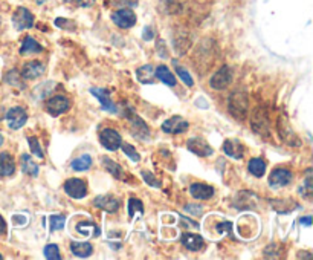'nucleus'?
<instances>
[{"mask_svg":"<svg viewBox=\"0 0 313 260\" xmlns=\"http://www.w3.org/2000/svg\"><path fill=\"white\" fill-rule=\"evenodd\" d=\"M228 109H229V114L239 120V121H243L248 115V110H249V100H248V95L245 92H234L231 97H229V103H228Z\"/></svg>","mask_w":313,"mask_h":260,"instance_id":"nucleus-1","label":"nucleus"},{"mask_svg":"<svg viewBox=\"0 0 313 260\" xmlns=\"http://www.w3.org/2000/svg\"><path fill=\"white\" fill-rule=\"evenodd\" d=\"M232 69L228 66H223L222 69H219L209 80V84L212 89L216 90H223L226 89L231 83H232Z\"/></svg>","mask_w":313,"mask_h":260,"instance_id":"nucleus-2","label":"nucleus"},{"mask_svg":"<svg viewBox=\"0 0 313 260\" xmlns=\"http://www.w3.org/2000/svg\"><path fill=\"white\" fill-rule=\"evenodd\" d=\"M278 133H280L281 139H283L287 145H292V147H300V145H301L300 138H298L297 133L292 130L289 121L286 120V117H280V120H278Z\"/></svg>","mask_w":313,"mask_h":260,"instance_id":"nucleus-3","label":"nucleus"},{"mask_svg":"<svg viewBox=\"0 0 313 260\" xmlns=\"http://www.w3.org/2000/svg\"><path fill=\"white\" fill-rule=\"evenodd\" d=\"M28 121V114L23 107H12L8 110L6 114V123H8V127L11 130H18L20 127H23Z\"/></svg>","mask_w":313,"mask_h":260,"instance_id":"nucleus-4","label":"nucleus"},{"mask_svg":"<svg viewBox=\"0 0 313 260\" xmlns=\"http://www.w3.org/2000/svg\"><path fill=\"white\" fill-rule=\"evenodd\" d=\"M112 20L116 26L123 28V29H128L133 28L136 23V14L130 9V8H124V9H118L115 12H112Z\"/></svg>","mask_w":313,"mask_h":260,"instance_id":"nucleus-5","label":"nucleus"},{"mask_svg":"<svg viewBox=\"0 0 313 260\" xmlns=\"http://www.w3.org/2000/svg\"><path fill=\"white\" fill-rule=\"evenodd\" d=\"M64 192L73 199H83L87 196V185L83 179L70 178L64 182Z\"/></svg>","mask_w":313,"mask_h":260,"instance_id":"nucleus-6","label":"nucleus"},{"mask_svg":"<svg viewBox=\"0 0 313 260\" xmlns=\"http://www.w3.org/2000/svg\"><path fill=\"white\" fill-rule=\"evenodd\" d=\"M100 141L103 144V147H106L107 150L110 152H115L121 147L123 144V139H121V135L113 129H104L100 133Z\"/></svg>","mask_w":313,"mask_h":260,"instance_id":"nucleus-7","label":"nucleus"},{"mask_svg":"<svg viewBox=\"0 0 313 260\" xmlns=\"http://www.w3.org/2000/svg\"><path fill=\"white\" fill-rule=\"evenodd\" d=\"M12 23H14L15 29H18V31L29 29L34 25V15L26 8H17V11L12 15Z\"/></svg>","mask_w":313,"mask_h":260,"instance_id":"nucleus-8","label":"nucleus"},{"mask_svg":"<svg viewBox=\"0 0 313 260\" xmlns=\"http://www.w3.org/2000/svg\"><path fill=\"white\" fill-rule=\"evenodd\" d=\"M69 107H70V101L63 95H55V97H52V98H49L46 101V110L52 117H58L64 112H67Z\"/></svg>","mask_w":313,"mask_h":260,"instance_id":"nucleus-9","label":"nucleus"},{"mask_svg":"<svg viewBox=\"0 0 313 260\" xmlns=\"http://www.w3.org/2000/svg\"><path fill=\"white\" fill-rule=\"evenodd\" d=\"M292 182V172L287 169H275L269 176V185L272 189H281Z\"/></svg>","mask_w":313,"mask_h":260,"instance_id":"nucleus-10","label":"nucleus"},{"mask_svg":"<svg viewBox=\"0 0 313 260\" xmlns=\"http://www.w3.org/2000/svg\"><path fill=\"white\" fill-rule=\"evenodd\" d=\"M188 150L192 152L197 156H211L214 153L212 147L202 138H191L188 141Z\"/></svg>","mask_w":313,"mask_h":260,"instance_id":"nucleus-11","label":"nucleus"},{"mask_svg":"<svg viewBox=\"0 0 313 260\" xmlns=\"http://www.w3.org/2000/svg\"><path fill=\"white\" fill-rule=\"evenodd\" d=\"M93 203H95V207H98L107 213H116L120 210V200L112 195L96 196L93 199Z\"/></svg>","mask_w":313,"mask_h":260,"instance_id":"nucleus-12","label":"nucleus"},{"mask_svg":"<svg viewBox=\"0 0 313 260\" xmlns=\"http://www.w3.org/2000/svg\"><path fill=\"white\" fill-rule=\"evenodd\" d=\"M188 127H189L188 121L184 120L182 117H171L162 124V130L165 133H173V135L184 133V132H187Z\"/></svg>","mask_w":313,"mask_h":260,"instance_id":"nucleus-13","label":"nucleus"},{"mask_svg":"<svg viewBox=\"0 0 313 260\" xmlns=\"http://www.w3.org/2000/svg\"><path fill=\"white\" fill-rule=\"evenodd\" d=\"M223 152L232 159H242L245 156V145L239 139H226L223 144Z\"/></svg>","mask_w":313,"mask_h":260,"instance_id":"nucleus-14","label":"nucleus"},{"mask_svg":"<svg viewBox=\"0 0 313 260\" xmlns=\"http://www.w3.org/2000/svg\"><path fill=\"white\" fill-rule=\"evenodd\" d=\"M90 94H92L93 97H96V98L101 101L104 110H107V112H110V114H118V107H116L115 103L110 100V95L107 94V90L100 89V87H92V89H90Z\"/></svg>","mask_w":313,"mask_h":260,"instance_id":"nucleus-15","label":"nucleus"},{"mask_svg":"<svg viewBox=\"0 0 313 260\" xmlns=\"http://www.w3.org/2000/svg\"><path fill=\"white\" fill-rule=\"evenodd\" d=\"M46 67L40 62H28L26 65L22 67V77L25 80H35L45 73Z\"/></svg>","mask_w":313,"mask_h":260,"instance_id":"nucleus-16","label":"nucleus"},{"mask_svg":"<svg viewBox=\"0 0 313 260\" xmlns=\"http://www.w3.org/2000/svg\"><path fill=\"white\" fill-rule=\"evenodd\" d=\"M189 193L192 197L199 199V200H206V199H211L214 196V189L211 185H206V184H192L189 187Z\"/></svg>","mask_w":313,"mask_h":260,"instance_id":"nucleus-17","label":"nucleus"},{"mask_svg":"<svg viewBox=\"0 0 313 260\" xmlns=\"http://www.w3.org/2000/svg\"><path fill=\"white\" fill-rule=\"evenodd\" d=\"M252 127L257 133H260L261 136H267L269 135V126H267V120L266 115L261 110H255L253 118H252Z\"/></svg>","mask_w":313,"mask_h":260,"instance_id":"nucleus-18","label":"nucleus"},{"mask_svg":"<svg viewBox=\"0 0 313 260\" xmlns=\"http://www.w3.org/2000/svg\"><path fill=\"white\" fill-rule=\"evenodd\" d=\"M130 123H131V130H133V135L139 139H147L150 136V130L147 127V124L139 118V117H131L128 118Z\"/></svg>","mask_w":313,"mask_h":260,"instance_id":"nucleus-19","label":"nucleus"},{"mask_svg":"<svg viewBox=\"0 0 313 260\" xmlns=\"http://www.w3.org/2000/svg\"><path fill=\"white\" fill-rule=\"evenodd\" d=\"M15 172V164L8 152L0 153V176H11Z\"/></svg>","mask_w":313,"mask_h":260,"instance_id":"nucleus-20","label":"nucleus"},{"mask_svg":"<svg viewBox=\"0 0 313 260\" xmlns=\"http://www.w3.org/2000/svg\"><path fill=\"white\" fill-rule=\"evenodd\" d=\"M181 242H182V245L185 247V248H188L189 251H200L202 248H203V239L200 237V236H197V234H191V233H187V234H184L182 236V239H181Z\"/></svg>","mask_w":313,"mask_h":260,"instance_id":"nucleus-21","label":"nucleus"},{"mask_svg":"<svg viewBox=\"0 0 313 260\" xmlns=\"http://www.w3.org/2000/svg\"><path fill=\"white\" fill-rule=\"evenodd\" d=\"M70 251L73 253V256L76 257H89L93 253V247L89 242H72L70 244Z\"/></svg>","mask_w":313,"mask_h":260,"instance_id":"nucleus-22","label":"nucleus"},{"mask_svg":"<svg viewBox=\"0 0 313 260\" xmlns=\"http://www.w3.org/2000/svg\"><path fill=\"white\" fill-rule=\"evenodd\" d=\"M43 51L42 45H38V42L32 37H26L22 43V48H20V54H40Z\"/></svg>","mask_w":313,"mask_h":260,"instance_id":"nucleus-23","label":"nucleus"},{"mask_svg":"<svg viewBox=\"0 0 313 260\" xmlns=\"http://www.w3.org/2000/svg\"><path fill=\"white\" fill-rule=\"evenodd\" d=\"M101 162H103L104 169H106L109 173H112V176H115V178H118V179H123V181H125L124 172H123V169L120 167V164H116V162H115V161H112L110 158H103V159H101Z\"/></svg>","mask_w":313,"mask_h":260,"instance_id":"nucleus-24","label":"nucleus"},{"mask_svg":"<svg viewBox=\"0 0 313 260\" xmlns=\"http://www.w3.org/2000/svg\"><path fill=\"white\" fill-rule=\"evenodd\" d=\"M70 167L75 172H86L92 167V156L90 155H81L80 158H76L70 162Z\"/></svg>","mask_w":313,"mask_h":260,"instance_id":"nucleus-25","label":"nucleus"},{"mask_svg":"<svg viewBox=\"0 0 313 260\" xmlns=\"http://www.w3.org/2000/svg\"><path fill=\"white\" fill-rule=\"evenodd\" d=\"M136 75H138V80L144 84H148V83H153L154 81V69L150 65L142 66L136 70Z\"/></svg>","mask_w":313,"mask_h":260,"instance_id":"nucleus-26","label":"nucleus"},{"mask_svg":"<svg viewBox=\"0 0 313 260\" xmlns=\"http://www.w3.org/2000/svg\"><path fill=\"white\" fill-rule=\"evenodd\" d=\"M154 75H156L162 83H165L167 86H174V84H176V78H174V75H173V73L170 72V69L165 67V66H159V67L156 69Z\"/></svg>","mask_w":313,"mask_h":260,"instance_id":"nucleus-27","label":"nucleus"},{"mask_svg":"<svg viewBox=\"0 0 313 260\" xmlns=\"http://www.w3.org/2000/svg\"><path fill=\"white\" fill-rule=\"evenodd\" d=\"M22 170L29 175V176H37L38 175V167L37 164L32 161V158L29 155H22Z\"/></svg>","mask_w":313,"mask_h":260,"instance_id":"nucleus-28","label":"nucleus"},{"mask_svg":"<svg viewBox=\"0 0 313 260\" xmlns=\"http://www.w3.org/2000/svg\"><path fill=\"white\" fill-rule=\"evenodd\" d=\"M298 193L303 196L304 199H307V200H310V199H312V196H313L312 169H309V170H307V176H306V179H304V184L300 187Z\"/></svg>","mask_w":313,"mask_h":260,"instance_id":"nucleus-29","label":"nucleus"},{"mask_svg":"<svg viewBox=\"0 0 313 260\" xmlns=\"http://www.w3.org/2000/svg\"><path fill=\"white\" fill-rule=\"evenodd\" d=\"M248 167H249L250 173L253 176H257V178H261L264 175V172H266V162L263 159H260V158H252Z\"/></svg>","mask_w":313,"mask_h":260,"instance_id":"nucleus-30","label":"nucleus"},{"mask_svg":"<svg viewBox=\"0 0 313 260\" xmlns=\"http://www.w3.org/2000/svg\"><path fill=\"white\" fill-rule=\"evenodd\" d=\"M161 9L167 14H178V12H181L182 5L179 3V0H162Z\"/></svg>","mask_w":313,"mask_h":260,"instance_id":"nucleus-31","label":"nucleus"},{"mask_svg":"<svg viewBox=\"0 0 313 260\" xmlns=\"http://www.w3.org/2000/svg\"><path fill=\"white\" fill-rule=\"evenodd\" d=\"M87 230L90 231V233H89L90 236H100V230H98V227H96L93 222H90V220H87V222H81V224L76 225V231L81 233V234H86Z\"/></svg>","mask_w":313,"mask_h":260,"instance_id":"nucleus-32","label":"nucleus"},{"mask_svg":"<svg viewBox=\"0 0 313 260\" xmlns=\"http://www.w3.org/2000/svg\"><path fill=\"white\" fill-rule=\"evenodd\" d=\"M136 211H139V213L142 214V213H144V205H142V202H141L139 199L131 197V199H128V217L133 219V216H134Z\"/></svg>","mask_w":313,"mask_h":260,"instance_id":"nucleus-33","label":"nucleus"},{"mask_svg":"<svg viewBox=\"0 0 313 260\" xmlns=\"http://www.w3.org/2000/svg\"><path fill=\"white\" fill-rule=\"evenodd\" d=\"M5 80H6L8 84H12V86L18 87V89H23V87H25V84L20 81V73H18L17 70H11V72H8V75L5 77Z\"/></svg>","mask_w":313,"mask_h":260,"instance_id":"nucleus-34","label":"nucleus"},{"mask_svg":"<svg viewBox=\"0 0 313 260\" xmlns=\"http://www.w3.org/2000/svg\"><path fill=\"white\" fill-rule=\"evenodd\" d=\"M28 142H29V147H31L32 155H35L37 158H43V156H45V155H43V150H42V147H40V142H38V139H37L35 136L28 138Z\"/></svg>","mask_w":313,"mask_h":260,"instance_id":"nucleus-35","label":"nucleus"},{"mask_svg":"<svg viewBox=\"0 0 313 260\" xmlns=\"http://www.w3.org/2000/svg\"><path fill=\"white\" fill-rule=\"evenodd\" d=\"M176 72H178V75H179V78L187 84V86H189V87H192L194 86V81H192V77H191V73L188 72L187 69H184L182 66H176Z\"/></svg>","mask_w":313,"mask_h":260,"instance_id":"nucleus-36","label":"nucleus"},{"mask_svg":"<svg viewBox=\"0 0 313 260\" xmlns=\"http://www.w3.org/2000/svg\"><path fill=\"white\" fill-rule=\"evenodd\" d=\"M45 257L49 260L62 259L58 247H57V245H48V247L45 248Z\"/></svg>","mask_w":313,"mask_h":260,"instance_id":"nucleus-37","label":"nucleus"},{"mask_svg":"<svg viewBox=\"0 0 313 260\" xmlns=\"http://www.w3.org/2000/svg\"><path fill=\"white\" fill-rule=\"evenodd\" d=\"M49 222H51V230H52V231L63 230V228H64V224H66V217H64V216H51Z\"/></svg>","mask_w":313,"mask_h":260,"instance_id":"nucleus-38","label":"nucleus"},{"mask_svg":"<svg viewBox=\"0 0 313 260\" xmlns=\"http://www.w3.org/2000/svg\"><path fill=\"white\" fill-rule=\"evenodd\" d=\"M142 178H144V181L148 184V185H151V187H161V181H158V178L153 175V173H150V172H147V170H144L142 173Z\"/></svg>","mask_w":313,"mask_h":260,"instance_id":"nucleus-39","label":"nucleus"},{"mask_svg":"<svg viewBox=\"0 0 313 260\" xmlns=\"http://www.w3.org/2000/svg\"><path fill=\"white\" fill-rule=\"evenodd\" d=\"M121 147H123V150H124V153L131 159V161H134V162H138L139 159H141V156H139V153L134 150V147L133 145H130V144H121Z\"/></svg>","mask_w":313,"mask_h":260,"instance_id":"nucleus-40","label":"nucleus"},{"mask_svg":"<svg viewBox=\"0 0 313 260\" xmlns=\"http://www.w3.org/2000/svg\"><path fill=\"white\" fill-rule=\"evenodd\" d=\"M109 5L115 8H133L138 5V0H109Z\"/></svg>","mask_w":313,"mask_h":260,"instance_id":"nucleus-41","label":"nucleus"},{"mask_svg":"<svg viewBox=\"0 0 313 260\" xmlns=\"http://www.w3.org/2000/svg\"><path fill=\"white\" fill-rule=\"evenodd\" d=\"M55 25L58 26V28H64V29H75V23L73 22H69V20H66V18H57L55 20Z\"/></svg>","mask_w":313,"mask_h":260,"instance_id":"nucleus-42","label":"nucleus"},{"mask_svg":"<svg viewBox=\"0 0 313 260\" xmlns=\"http://www.w3.org/2000/svg\"><path fill=\"white\" fill-rule=\"evenodd\" d=\"M142 39L147 40V42L153 40V39H154V29H153L151 26H145V28H144V32H142Z\"/></svg>","mask_w":313,"mask_h":260,"instance_id":"nucleus-43","label":"nucleus"},{"mask_svg":"<svg viewBox=\"0 0 313 260\" xmlns=\"http://www.w3.org/2000/svg\"><path fill=\"white\" fill-rule=\"evenodd\" d=\"M185 210L188 213H191L192 216H200V213L203 211V207L202 205H187Z\"/></svg>","mask_w":313,"mask_h":260,"instance_id":"nucleus-44","label":"nucleus"},{"mask_svg":"<svg viewBox=\"0 0 313 260\" xmlns=\"http://www.w3.org/2000/svg\"><path fill=\"white\" fill-rule=\"evenodd\" d=\"M66 2H70V3H73V5H76V6H84V8L95 3V0H66Z\"/></svg>","mask_w":313,"mask_h":260,"instance_id":"nucleus-45","label":"nucleus"},{"mask_svg":"<svg viewBox=\"0 0 313 260\" xmlns=\"http://www.w3.org/2000/svg\"><path fill=\"white\" fill-rule=\"evenodd\" d=\"M231 228H232V224H231V222H223V224H219V225H217V231H220V233H222V231H228V233H229Z\"/></svg>","mask_w":313,"mask_h":260,"instance_id":"nucleus-46","label":"nucleus"},{"mask_svg":"<svg viewBox=\"0 0 313 260\" xmlns=\"http://www.w3.org/2000/svg\"><path fill=\"white\" fill-rule=\"evenodd\" d=\"M300 224H301V225H306V227H310V225H312V216L301 217V219H300Z\"/></svg>","mask_w":313,"mask_h":260,"instance_id":"nucleus-47","label":"nucleus"},{"mask_svg":"<svg viewBox=\"0 0 313 260\" xmlns=\"http://www.w3.org/2000/svg\"><path fill=\"white\" fill-rule=\"evenodd\" d=\"M6 233V222H5V219L0 216V236H3Z\"/></svg>","mask_w":313,"mask_h":260,"instance_id":"nucleus-48","label":"nucleus"},{"mask_svg":"<svg viewBox=\"0 0 313 260\" xmlns=\"http://www.w3.org/2000/svg\"><path fill=\"white\" fill-rule=\"evenodd\" d=\"M2 142H3V136H2V133H0V145H2Z\"/></svg>","mask_w":313,"mask_h":260,"instance_id":"nucleus-49","label":"nucleus"},{"mask_svg":"<svg viewBox=\"0 0 313 260\" xmlns=\"http://www.w3.org/2000/svg\"><path fill=\"white\" fill-rule=\"evenodd\" d=\"M43 2H45V0H37V3H38V5H42Z\"/></svg>","mask_w":313,"mask_h":260,"instance_id":"nucleus-50","label":"nucleus"},{"mask_svg":"<svg viewBox=\"0 0 313 260\" xmlns=\"http://www.w3.org/2000/svg\"><path fill=\"white\" fill-rule=\"evenodd\" d=\"M2 259H3V257H2V254H0V260H2Z\"/></svg>","mask_w":313,"mask_h":260,"instance_id":"nucleus-51","label":"nucleus"}]
</instances>
